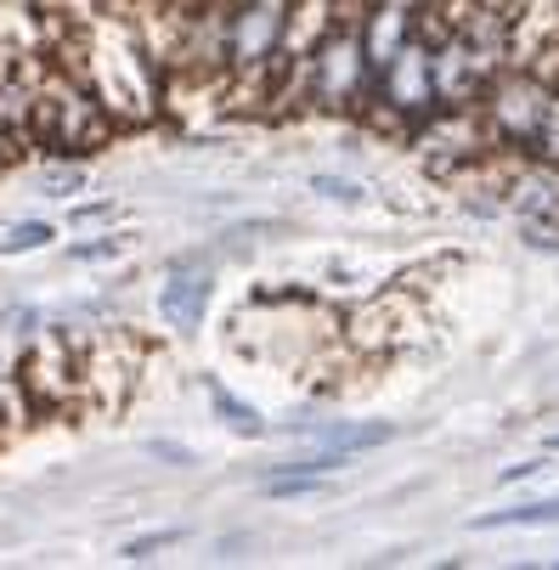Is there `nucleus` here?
<instances>
[{
    "instance_id": "obj_1",
    "label": "nucleus",
    "mask_w": 559,
    "mask_h": 570,
    "mask_svg": "<svg viewBox=\"0 0 559 570\" xmlns=\"http://www.w3.org/2000/svg\"><path fill=\"white\" fill-rule=\"evenodd\" d=\"M288 0H226V108L283 114Z\"/></svg>"
},
{
    "instance_id": "obj_2",
    "label": "nucleus",
    "mask_w": 559,
    "mask_h": 570,
    "mask_svg": "<svg viewBox=\"0 0 559 570\" xmlns=\"http://www.w3.org/2000/svg\"><path fill=\"white\" fill-rule=\"evenodd\" d=\"M141 356L147 340L125 328H102L79 340V406L91 413H125L130 395L141 390Z\"/></svg>"
},
{
    "instance_id": "obj_3",
    "label": "nucleus",
    "mask_w": 559,
    "mask_h": 570,
    "mask_svg": "<svg viewBox=\"0 0 559 570\" xmlns=\"http://www.w3.org/2000/svg\"><path fill=\"white\" fill-rule=\"evenodd\" d=\"M18 384L29 395V413L46 419V413H73L79 406V340L73 334H51V340H35L18 362Z\"/></svg>"
},
{
    "instance_id": "obj_4",
    "label": "nucleus",
    "mask_w": 559,
    "mask_h": 570,
    "mask_svg": "<svg viewBox=\"0 0 559 570\" xmlns=\"http://www.w3.org/2000/svg\"><path fill=\"white\" fill-rule=\"evenodd\" d=\"M209 294H215L209 272H198V266H176V272L165 277V288H158V316H165V328L193 334L198 322H204V311H209Z\"/></svg>"
},
{
    "instance_id": "obj_5",
    "label": "nucleus",
    "mask_w": 559,
    "mask_h": 570,
    "mask_svg": "<svg viewBox=\"0 0 559 570\" xmlns=\"http://www.w3.org/2000/svg\"><path fill=\"white\" fill-rule=\"evenodd\" d=\"M57 237H62V232H57V220H46V215H23V220H12V226H0V261H29V255H46Z\"/></svg>"
},
{
    "instance_id": "obj_6",
    "label": "nucleus",
    "mask_w": 559,
    "mask_h": 570,
    "mask_svg": "<svg viewBox=\"0 0 559 570\" xmlns=\"http://www.w3.org/2000/svg\"><path fill=\"white\" fill-rule=\"evenodd\" d=\"M86 187H91V158H46L40 165V198L73 204Z\"/></svg>"
},
{
    "instance_id": "obj_7",
    "label": "nucleus",
    "mask_w": 559,
    "mask_h": 570,
    "mask_svg": "<svg viewBox=\"0 0 559 570\" xmlns=\"http://www.w3.org/2000/svg\"><path fill=\"white\" fill-rule=\"evenodd\" d=\"M130 249H136V232H125V226H108V232L79 237L73 249H68V261H73V266H114V261H125Z\"/></svg>"
},
{
    "instance_id": "obj_8",
    "label": "nucleus",
    "mask_w": 559,
    "mask_h": 570,
    "mask_svg": "<svg viewBox=\"0 0 559 570\" xmlns=\"http://www.w3.org/2000/svg\"><path fill=\"white\" fill-rule=\"evenodd\" d=\"M531 525H559V498L520 503V509H498V514L474 520V531H531Z\"/></svg>"
},
{
    "instance_id": "obj_9",
    "label": "nucleus",
    "mask_w": 559,
    "mask_h": 570,
    "mask_svg": "<svg viewBox=\"0 0 559 570\" xmlns=\"http://www.w3.org/2000/svg\"><path fill=\"white\" fill-rule=\"evenodd\" d=\"M384 441H395L390 424H351V430H328V435H323V446H334V452H345V458H362V452H373V446H384Z\"/></svg>"
},
{
    "instance_id": "obj_10",
    "label": "nucleus",
    "mask_w": 559,
    "mask_h": 570,
    "mask_svg": "<svg viewBox=\"0 0 559 570\" xmlns=\"http://www.w3.org/2000/svg\"><path fill=\"white\" fill-rule=\"evenodd\" d=\"M209 401H215V413L237 430V435H266V424H261V413H255V406H244V401H237V395H226L220 384L209 390Z\"/></svg>"
},
{
    "instance_id": "obj_11",
    "label": "nucleus",
    "mask_w": 559,
    "mask_h": 570,
    "mask_svg": "<svg viewBox=\"0 0 559 570\" xmlns=\"http://www.w3.org/2000/svg\"><path fill=\"white\" fill-rule=\"evenodd\" d=\"M68 226H73L79 237H91V232H108V226H125V209H119L114 198H102V204H79V209L68 215Z\"/></svg>"
},
{
    "instance_id": "obj_12",
    "label": "nucleus",
    "mask_w": 559,
    "mask_h": 570,
    "mask_svg": "<svg viewBox=\"0 0 559 570\" xmlns=\"http://www.w3.org/2000/svg\"><path fill=\"white\" fill-rule=\"evenodd\" d=\"M187 531H147V537H130L125 548H119V559H130V564H141V559H158V548H176Z\"/></svg>"
},
{
    "instance_id": "obj_13",
    "label": "nucleus",
    "mask_w": 559,
    "mask_h": 570,
    "mask_svg": "<svg viewBox=\"0 0 559 570\" xmlns=\"http://www.w3.org/2000/svg\"><path fill=\"white\" fill-rule=\"evenodd\" d=\"M323 198H334V204H362V187H351V181H334V176H316L311 181Z\"/></svg>"
}]
</instances>
